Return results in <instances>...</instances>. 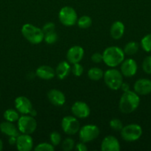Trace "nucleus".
<instances>
[{"instance_id":"f257e3e1","label":"nucleus","mask_w":151,"mask_h":151,"mask_svg":"<svg viewBox=\"0 0 151 151\" xmlns=\"http://www.w3.org/2000/svg\"><path fill=\"white\" fill-rule=\"evenodd\" d=\"M140 104L139 94L135 91H124L119 100V107L121 112L124 114H130L136 111Z\"/></svg>"},{"instance_id":"f03ea898","label":"nucleus","mask_w":151,"mask_h":151,"mask_svg":"<svg viewBox=\"0 0 151 151\" xmlns=\"http://www.w3.org/2000/svg\"><path fill=\"white\" fill-rule=\"evenodd\" d=\"M103 62L109 67H115L121 64L124 60V54L123 50L118 47H109L105 49L102 53Z\"/></svg>"},{"instance_id":"7ed1b4c3","label":"nucleus","mask_w":151,"mask_h":151,"mask_svg":"<svg viewBox=\"0 0 151 151\" xmlns=\"http://www.w3.org/2000/svg\"><path fill=\"white\" fill-rule=\"evenodd\" d=\"M22 34L24 38L33 44H38L44 41L42 29L31 24H25L22 27Z\"/></svg>"},{"instance_id":"20e7f679","label":"nucleus","mask_w":151,"mask_h":151,"mask_svg":"<svg viewBox=\"0 0 151 151\" xmlns=\"http://www.w3.org/2000/svg\"><path fill=\"white\" fill-rule=\"evenodd\" d=\"M104 81L109 88L118 90L121 88L123 83V75L120 71L115 69H110L104 72Z\"/></svg>"},{"instance_id":"39448f33","label":"nucleus","mask_w":151,"mask_h":151,"mask_svg":"<svg viewBox=\"0 0 151 151\" xmlns=\"http://www.w3.org/2000/svg\"><path fill=\"white\" fill-rule=\"evenodd\" d=\"M121 137L124 141L135 142L137 141L142 135V128L138 124H129L125 125L121 130Z\"/></svg>"},{"instance_id":"423d86ee","label":"nucleus","mask_w":151,"mask_h":151,"mask_svg":"<svg viewBox=\"0 0 151 151\" xmlns=\"http://www.w3.org/2000/svg\"><path fill=\"white\" fill-rule=\"evenodd\" d=\"M17 128L19 132L25 134H30L34 132L37 128V122L33 116L28 114H23L18 119Z\"/></svg>"},{"instance_id":"0eeeda50","label":"nucleus","mask_w":151,"mask_h":151,"mask_svg":"<svg viewBox=\"0 0 151 151\" xmlns=\"http://www.w3.org/2000/svg\"><path fill=\"white\" fill-rule=\"evenodd\" d=\"M59 22L63 25L70 27L77 23L78 16L74 8L70 6H65L61 8L59 12Z\"/></svg>"},{"instance_id":"6e6552de","label":"nucleus","mask_w":151,"mask_h":151,"mask_svg":"<svg viewBox=\"0 0 151 151\" xmlns=\"http://www.w3.org/2000/svg\"><path fill=\"white\" fill-rule=\"evenodd\" d=\"M100 134L99 127L95 125H86L81 127L78 131V137L81 142H90L96 139Z\"/></svg>"},{"instance_id":"1a4fd4ad","label":"nucleus","mask_w":151,"mask_h":151,"mask_svg":"<svg viewBox=\"0 0 151 151\" xmlns=\"http://www.w3.org/2000/svg\"><path fill=\"white\" fill-rule=\"evenodd\" d=\"M62 128L64 132L68 135L77 134L80 129V124L76 116H66L62 119Z\"/></svg>"},{"instance_id":"9d476101","label":"nucleus","mask_w":151,"mask_h":151,"mask_svg":"<svg viewBox=\"0 0 151 151\" xmlns=\"http://www.w3.org/2000/svg\"><path fill=\"white\" fill-rule=\"evenodd\" d=\"M71 112L74 116L80 119L88 117L90 114V109L88 105L82 101H77L73 104Z\"/></svg>"},{"instance_id":"9b49d317","label":"nucleus","mask_w":151,"mask_h":151,"mask_svg":"<svg viewBox=\"0 0 151 151\" xmlns=\"http://www.w3.org/2000/svg\"><path fill=\"white\" fill-rule=\"evenodd\" d=\"M15 108L22 114H29L32 110L33 105L30 100L25 96H19L15 99Z\"/></svg>"},{"instance_id":"f8f14e48","label":"nucleus","mask_w":151,"mask_h":151,"mask_svg":"<svg viewBox=\"0 0 151 151\" xmlns=\"http://www.w3.org/2000/svg\"><path fill=\"white\" fill-rule=\"evenodd\" d=\"M84 55V51L82 47L78 45L73 46L68 50V52H67V60L71 64L79 63L82 60Z\"/></svg>"},{"instance_id":"ddd939ff","label":"nucleus","mask_w":151,"mask_h":151,"mask_svg":"<svg viewBox=\"0 0 151 151\" xmlns=\"http://www.w3.org/2000/svg\"><path fill=\"white\" fill-rule=\"evenodd\" d=\"M121 71L123 76L131 78L134 76L138 70V66L136 60L132 58H128L123 60L121 63Z\"/></svg>"},{"instance_id":"4468645a","label":"nucleus","mask_w":151,"mask_h":151,"mask_svg":"<svg viewBox=\"0 0 151 151\" xmlns=\"http://www.w3.org/2000/svg\"><path fill=\"white\" fill-rule=\"evenodd\" d=\"M16 145L19 151H30L33 147V141L30 134H19L16 139Z\"/></svg>"},{"instance_id":"2eb2a0df","label":"nucleus","mask_w":151,"mask_h":151,"mask_svg":"<svg viewBox=\"0 0 151 151\" xmlns=\"http://www.w3.org/2000/svg\"><path fill=\"white\" fill-rule=\"evenodd\" d=\"M133 88L139 95H147L151 93V81L147 78L139 79L134 83Z\"/></svg>"},{"instance_id":"dca6fc26","label":"nucleus","mask_w":151,"mask_h":151,"mask_svg":"<svg viewBox=\"0 0 151 151\" xmlns=\"http://www.w3.org/2000/svg\"><path fill=\"white\" fill-rule=\"evenodd\" d=\"M102 151H119L121 150L119 142L113 136H107L103 139L101 144Z\"/></svg>"},{"instance_id":"f3484780","label":"nucleus","mask_w":151,"mask_h":151,"mask_svg":"<svg viewBox=\"0 0 151 151\" xmlns=\"http://www.w3.org/2000/svg\"><path fill=\"white\" fill-rule=\"evenodd\" d=\"M47 98L50 103L55 106H62L66 101L64 93L58 89L50 90L47 92Z\"/></svg>"},{"instance_id":"a211bd4d","label":"nucleus","mask_w":151,"mask_h":151,"mask_svg":"<svg viewBox=\"0 0 151 151\" xmlns=\"http://www.w3.org/2000/svg\"><path fill=\"white\" fill-rule=\"evenodd\" d=\"M36 75L40 79L48 81L56 76V72L51 66L43 65V66L37 68L36 71Z\"/></svg>"},{"instance_id":"6ab92c4d","label":"nucleus","mask_w":151,"mask_h":151,"mask_svg":"<svg viewBox=\"0 0 151 151\" xmlns=\"http://www.w3.org/2000/svg\"><path fill=\"white\" fill-rule=\"evenodd\" d=\"M0 131L7 137H16L19 135V131L13 122L5 121L0 123Z\"/></svg>"},{"instance_id":"aec40b11","label":"nucleus","mask_w":151,"mask_h":151,"mask_svg":"<svg viewBox=\"0 0 151 151\" xmlns=\"http://www.w3.org/2000/svg\"><path fill=\"white\" fill-rule=\"evenodd\" d=\"M124 24L120 21H116L113 22L111 25L110 29V36L113 39L118 40L124 35Z\"/></svg>"},{"instance_id":"412c9836","label":"nucleus","mask_w":151,"mask_h":151,"mask_svg":"<svg viewBox=\"0 0 151 151\" xmlns=\"http://www.w3.org/2000/svg\"><path fill=\"white\" fill-rule=\"evenodd\" d=\"M70 72L71 67L68 61H61L55 69L56 77L60 80L66 78Z\"/></svg>"},{"instance_id":"4be33fe9","label":"nucleus","mask_w":151,"mask_h":151,"mask_svg":"<svg viewBox=\"0 0 151 151\" xmlns=\"http://www.w3.org/2000/svg\"><path fill=\"white\" fill-rule=\"evenodd\" d=\"M87 76L91 81H98L104 76V72L99 67H92L87 72Z\"/></svg>"},{"instance_id":"5701e85b","label":"nucleus","mask_w":151,"mask_h":151,"mask_svg":"<svg viewBox=\"0 0 151 151\" xmlns=\"http://www.w3.org/2000/svg\"><path fill=\"white\" fill-rule=\"evenodd\" d=\"M4 119L6 121H8V122H14L18 121V119H19V112H18L17 110H14V109H7L4 112Z\"/></svg>"},{"instance_id":"b1692460","label":"nucleus","mask_w":151,"mask_h":151,"mask_svg":"<svg viewBox=\"0 0 151 151\" xmlns=\"http://www.w3.org/2000/svg\"><path fill=\"white\" fill-rule=\"evenodd\" d=\"M139 49V44L137 42L135 41H130V42L127 43L124 48V54L127 55H133L136 53L138 52Z\"/></svg>"},{"instance_id":"393cba45","label":"nucleus","mask_w":151,"mask_h":151,"mask_svg":"<svg viewBox=\"0 0 151 151\" xmlns=\"http://www.w3.org/2000/svg\"><path fill=\"white\" fill-rule=\"evenodd\" d=\"M77 24L81 29H87L92 25V19L88 16H83L77 20Z\"/></svg>"},{"instance_id":"a878e982","label":"nucleus","mask_w":151,"mask_h":151,"mask_svg":"<svg viewBox=\"0 0 151 151\" xmlns=\"http://www.w3.org/2000/svg\"><path fill=\"white\" fill-rule=\"evenodd\" d=\"M141 46L142 49L147 52H151V33L144 35L141 41Z\"/></svg>"},{"instance_id":"bb28decb","label":"nucleus","mask_w":151,"mask_h":151,"mask_svg":"<svg viewBox=\"0 0 151 151\" xmlns=\"http://www.w3.org/2000/svg\"><path fill=\"white\" fill-rule=\"evenodd\" d=\"M58 40V35L56 31L48 32L44 35V41L48 44H53L56 43Z\"/></svg>"},{"instance_id":"cd10ccee","label":"nucleus","mask_w":151,"mask_h":151,"mask_svg":"<svg viewBox=\"0 0 151 151\" xmlns=\"http://www.w3.org/2000/svg\"><path fill=\"white\" fill-rule=\"evenodd\" d=\"M55 146H53L51 143L42 142L37 145L34 150L36 151H53L55 150Z\"/></svg>"},{"instance_id":"c85d7f7f","label":"nucleus","mask_w":151,"mask_h":151,"mask_svg":"<svg viewBox=\"0 0 151 151\" xmlns=\"http://www.w3.org/2000/svg\"><path fill=\"white\" fill-rule=\"evenodd\" d=\"M75 146V142L72 138H66L62 144V148L65 151L73 150Z\"/></svg>"},{"instance_id":"c756f323","label":"nucleus","mask_w":151,"mask_h":151,"mask_svg":"<svg viewBox=\"0 0 151 151\" xmlns=\"http://www.w3.org/2000/svg\"><path fill=\"white\" fill-rule=\"evenodd\" d=\"M50 141L53 146H56L60 144L61 141H62V137H61L60 134L58 133L57 131L52 132L50 134Z\"/></svg>"},{"instance_id":"7c9ffc66","label":"nucleus","mask_w":151,"mask_h":151,"mask_svg":"<svg viewBox=\"0 0 151 151\" xmlns=\"http://www.w3.org/2000/svg\"><path fill=\"white\" fill-rule=\"evenodd\" d=\"M142 69L147 74L151 75V55L147 56L142 62Z\"/></svg>"},{"instance_id":"2f4dec72","label":"nucleus","mask_w":151,"mask_h":151,"mask_svg":"<svg viewBox=\"0 0 151 151\" xmlns=\"http://www.w3.org/2000/svg\"><path fill=\"white\" fill-rule=\"evenodd\" d=\"M110 127L112 128L113 130L116 131H121V130L122 129L123 124L121 122V121L119 119H113L110 121Z\"/></svg>"},{"instance_id":"473e14b6","label":"nucleus","mask_w":151,"mask_h":151,"mask_svg":"<svg viewBox=\"0 0 151 151\" xmlns=\"http://www.w3.org/2000/svg\"><path fill=\"white\" fill-rule=\"evenodd\" d=\"M83 72H84L83 66L79 63L73 64V66L71 67V72H72L74 76L80 77L83 74Z\"/></svg>"},{"instance_id":"72a5a7b5","label":"nucleus","mask_w":151,"mask_h":151,"mask_svg":"<svg viewBox=\"0 0 151 151\" xmlns=\"http://www.w3.org/2000/svg\"><path fill=\"white\" fill-rule=\"evenodd\" d=\"M42 29L43 33L44 35V34L48 33V32L56 31V25L53 22H47L42 27V29Z\"/></svg>"},{"instance_id":"f704fd0d","label":"nucleus","mask_w":151,"mask_h":151,"mask_svg":"<svg viewBox=\"0 0 151 151\" xmlns=\"http://www.w3.org/2000/svg\"><path fill=\"white\" fill-rule=\"evenodd\" d=\"M91 60L95 63H99L103 61V55L99 52L93 53L91 56Z\"/></svg>"},{"instance_id":"c9c22d12","label":"nucleus","mask_w":151,"mask_h":151,"mask_svg":"<svg viewBox=\"0 0 151 151\" xmlns=\"http://www.w3.org/2000/svg\"><path fill=\"white\" fill-rule=\"evenodd\" d=\"M76 150L78 151H87V147L86 146L85 143L81 142L78 143V144L76 145Z\"/></svg>"},{"instance_id":"e433bc0d","label":"nucleus","mask_w":151,"mask_h":151,"mask_svg":"<svg viewBox=\"0 0 151 151\" xmlns=\"http://www.w3.org/2000/svg\"><path fill=\"white\" fill-rule=\"evenodd\" d=\"M16 139L17 137H9L8 142L10 145H15L16 144Z\"/></svg>"},{"instance_id":"4c0bfd02","label":"nucleus","mask_w":151,"mask_h":151,"mask_svg":"<svg viewBox=\"0 0 151 151\" xmlns=\"http://www.w3.org/2000/svg\"><path fill=\"white\" fill-rule=\"evenodd\" d=\"M122 89V91H129L130 90V86H129V84L126 83H122V84H121V88Z\"/></svg>"},{"instance_id":"58836bf2","label":"nucleus","mask_w":151,"mask_h":151,"mask_svg":"<svg viewBox=\"0 0 151 151\" xmlns=\"http://www.w3.org/2000/svg\"><path fill=\"white\" fill-rule=\"evenodd\" d=\"M29 115H30V116H33V117H35V116H37V111L36 110H35L34 109H33L32 110L30 111V112L29 113Z\"/></svg>"},{"instance_id":"ea45409f","label":"nucleus","mask_w":151,"mask_h":151,"mask_svg":"<svg viewBox=\"0 0 151 151\" xmlns=\"http://www.w3.org/2000/svg\"><path fill=\"white\" fill-rule=\"evenodd\" d=\"M3 149V142L2 141H1V139H0V151Z\"/></svg>"},{"instance_id":"a19ab883","label":"nucleus","mask_w":151,"mask_h":151,"mask_svg":"<svg viewBox=\"0 0 151 151\" xmlns=\"http://www.w3.org/2000/svg\"><path fill=\"white\" fill-rule=\"evenodd\" d=\"M0 97H1V94H0Z\"/></svg>"}]
</instances>
